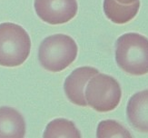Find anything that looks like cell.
Segmentation results:
<instances>
[{"mask_svg": "<svg viewBox=\"0 0 148 138\" xmlns=\"http://www.w3.org/2000/svg\"><path fill=\"white\" fill-rule=\"evenodd\" d=\"M30 50V37L21 25L9 22L0 24V65H21L29 56Z\"/></svg>", "mask_w": 148, "mask_h": 138, "instance_id": "obj_3", "label": "cell"}, {"mask_svg": "<svg viewBox=\"0 0 148 138\" xmlns=\"http://www.w3.org/2000/svg\"><path fill=\"white\" fill-rule=\"evenodd\" d=\"M99 71L91 67H82L75 69L65 81L64 89L68 100L79 106H86L85 97L86 84L90 78L98 74Z\"/></svg>", "mask_w": 148, "mask_h": 138, "instance_id": "obj_6", "label": "cell"}, {"mask_svg": "<svg viewBox=\"0 0 148 138\" xmlns=\"http://www.w3.org/2000/svg\"><path fill=\"white\" fill-rule=\"evenodd\" d=\"M115 1L120 4H124V5H131V4L136 3L138 0H115Z\"/></svg>", "mask_w": 148, "mask_h": 138, "instance_id": "obj_12", "label": "cell"}, {"mask_svg": "<svg viewBox=\"0 0 148 138\" xmlns=\"http://www.w3.org/2000/svg\"><path fill=\"white\" fill-rule=\"evenodd\" d=\"M115 60L131 76L148 74V38L137 33H126L116 41Z\"/></svg>", "mask_w": 148, "mask_h": 138, "instance_id": "obj_1", "label": "cell"}, {"mask_svg": "<svg viewBox=\"0 0 148 138\" xmlns=\"http://www.w3.org/2000/svg\"><path fill=\"white\" fill-rule=\"evenodd\" d=\"M96 136L98 138L132 137L129 131L114 120H105L99 123L96 130Z\"/></svg>", "mask_w": 148, "mask_h": 138, "instance_id": "obj_11", "label": "cell"}, {"mask_svg": "<svg viewBox=\"0 0 148 138\" xmlns=\"http://www.w3.org/2000/svg\"><path fill=\"white\" fill-rule=\"evenodd\" d=\"M43 136L45 138H53V137L79 138L81 137V134L73 122L59 118V119L53 120L47 124Z\"/></svg>", "mask_w": 148, "mask_h": 138, "instance_id": "obj_10", "label": "cell"}, {"mask_svg": "<svg viewBox=\"0 0 148 138\" xmlns=\"http://www.w3.org/2000/svg\"><path fill=\"white\" fill-rule=\"evenodd\" d=\"M85 97L87 106L100 113H106L117 107L122 97V90L114 77L98 73L88 81Z\"/></svg>", "mask_w": 148, "mask_h": 138, "instance_id": "obj_4", "label": "cell"}, {"mask_svg": "<svg viewBox=\"0 0 148 138\" xmlns=\"http://www.w3.org/2000/svg\"><path fill=\"white\" fill-rule=\"evenodd\" d=\"M35 9L44 22L55 25L72 20L78 5L76 0H35Z\"/></svg>", "mask_w": 148, "mask_h": 138, "instance_id": "obj_5", "label": "cell"}, {"mask_svg": "<svg viewBox=\"0 0 148 138\" xmlns=\"http://www.w3.org/2000/svg\"><path fill=\"white\" fill-rule=\"evenodd\" d=\"M76 43L66 35L57 34L42 41L38 59L42 67L50 72H61L71 65L77 56Z\"/></svg>", "mask_w": 148, "mask_h": 138, "instance_id": "obj_2", "label": "cell"}, {"mask_svg": "<svg viewBox=\"0 0 148 138\" xmlns=\"http://www.w3.org/2000/svg\"><path fill=\"white\" fill-rule=\"evenodd\" d=\"M126 116L131 126L142 133H148V90L131 96L126 107Z\"/></svg>", "mask_w": 148, "mask_h": 138, "instance_id": "obj_7", "label": "cell"}, {"mask_svg": "<svg viewBox=\"0 0 148 138\" xmlns=\"http://www.w3.org/2000/svg\"><path fill=\"white\" fill-rule=\"evenodd\" d=\"M140 1L131 5H124L115 0H104V12L106 17L114 24H126L137 15Z\"/></svg>", "mask_w": 148, "mask_h": 138, "instance_id": "obj_9", "label": "cell"}, {"mask_svg": "<svg viewBox=\"0 0 148 138\" xmlns=\"http://www.w3.org/2000/svg\"><path fill=\"white\" fill-rule=\"evenodd\" d=\"M25 135V123L19 112L12 107H0V138H21Z\"/></svg>", "mask_w": 148, "mask_h": 138, "instance_id": "obj_8", "label": "cell"}]
</instances>
